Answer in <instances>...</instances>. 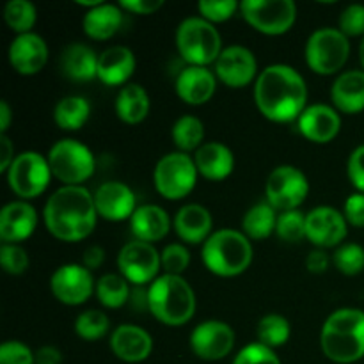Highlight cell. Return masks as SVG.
Here are the masks:
<instances>
[{"label":"cell","instance_id":"cell-1","mask_svg":"<svg viewBox=\"0 0 364 364\" xmlns=\"http://www.w3.org/2000/svg\"><path fill=\"white\" fill-rule=\"evenodd\" d=\"M308 87L297 70L287 64L267 66L256 78L255 102L274 123H290L306 110Z\"/></svg>","mask_w":364,"mask_h":364},{"label":"cell","instance_id":"cell-2","mask_svg":"<svg viewBox=\"0 0 364 364\" xmlns=\"http://www.w3.org/2000/svg\"><path fill=\"white\" fill-rule=\"evenodd\" d=\"M46 230L63 242H80L96 226L95 198L84 187H60L45 205Z\"/></svg>","mask_w":364,"mask_h":364},{"label":"cell","instance_id":"cell-3","mask_svg":"<svg viewBox=\"0 0 364 364\" xmlns=\"http://www.w3.org/2000/svg\"><path fill=\"white\" fill-rule=\"evenodd\" d=\"M320 345L327 359L350 364L364 358V311L355 308L336 309L326 320Z\"/></svg>","mask_w":364,"mask_h":364},{"label":"cell","instance_id":"cell-4","mask_svg":"<svg viewBox=\"0 0 364 364\" xmlns=\"http://www.w3.org/2000/svg\"><path fill=\"white\" fill-rule=\"evenodd\" d=\"M148 309L166 326H183L194 316V290L181 276L164 274L149 284Z\"/></svg>","mask_w":364,"mask_h":364},{"label":"cell","instance_id":"cell-5","mask_svg":"<svg viewBox=\"0 0 364 364\" xmlns=\"http://www.w3.org/2000/svg\"><path fill=\"white\" fill-rule=\"evenodd\" d=\"M201 255L210 272L220 277H235L251 265L252 245L240 231L219 230L203 244Z\"/></svg>","mask_w":364,"mask_h":364},{"label":"cell","instance_id":"cell-6","mask_svg":"<svg viewBox=\"0 0 364 364\" xmlns=\"http://www.w3.org/2000/svg\"><path fill=\"white\" fill-rule=\"evenodd\" d=\"M176 46L191 66L206 68L215 63L223 52L219 31L205 18H187L181 21L176 31Z\"/></svg>","mask_w":364,"mask_h":364},{"label":"cell","instance_id":"cell-7","mask_svg":"<svg viewBox=\"0 0 364 364\" xmlns=\"http://www.w3.org/2000/svg\"><path fill=\"white\" fill-rule=\"evenodd\" d=\"M48 164L52 174L63 183L78 187L95 173V155L91 149L75 139H63L50 148Z\"/></svg>","mask_w":364,"mask_h":364},{"label":"cell","instance_id":"cell-8","mask_svg":"<svg viewBox=\"0 0 364 364\" xmlns=\"http://www.w3.org/2000/svg\"><path fill=\"white\" fill-rule=\"evenodd\" d=\"M350 53L348 38L340 28H318L306 43V63L315 73L334 75L345 66Z\"/></svg>","mask_w":364,"mask_h":364},{"label":"cell","instance_id":"cell-9","mask_svg":"<svg viewBox=\"0 0 364 364\" xmlns=\"http://www.w3.org/2000/svg\"><path fill=\"white\" fill-rule=\"evenodd\" d=\"M198 174L194 159L187 153H169L156 162L153 183L162 198L176 201L194 191Z\"/></svg>","mask_w":364,"mask_h":364},{"label":"cell","instance_id":"cell-10","mask_svg":"<svg viewBox=\"0 0 364 364\" xmlns=\"http://www.w3.org/2000/svg\"><path fill=\"white\" fill-rule=\"evenodd\" d=\"M52 176L48 159L36 151H23L11 164L7 183L18 198L32 199L46 191Z\"/></svg>","mask_w":364,"mask_h":364},{"label":"cell","instance_id":"cell-11","mask_svg":"<svg viewBox=\"0 0 364 364\" xmlns=\"http://www.w3.org/2000/svg\"><path fill=\"white\" fill-rule=\"evenodd\" d=\"M240 11L251 27L267 36L284 34L297 18V6L291 0H245Z\"/></svg>","mask_w":364,"mask_h":364},{"label":"cell","instance_id":"cell-12","mask_svg":"<svg viewBox=\"0 0 364 364\" xmlns=\"http://www.w3.org/2000/svg\"><path fill=\"white\" fill-rule=\"evenodd\" d=\"M309 194L308 178L294 166H279L270 173L265 185L267 203L274 210L291 212L306 201Z\"/></svg>","mask_w":364,"mask_h":364},{"label":"cell","instance_id":"cell-13","mask_svg":"<svg viewBox=\"0 0 364 364\" xmlns=\"http://www.w3.org/2000/svg\"><path fill=\"white\" fill-rule=\"evenodd\" d=\"M117 267L121 276L130 283L148 284L156 279V274L162 267V256L148 242H128L119 251Z\"/></svg>","mask_w":364,"mask_h":364},{"label":"cell","instance_id":"cell-14","mask_svg":"<svg viewBox=\"0 0 364 364\" xmlns=\"http://www.w3.org/2000/svg\"><path fill=\"white\" fill-rule=\"evenodd\" d=\"M50 288L53 297L59 302L66 306H78L91 297L96 283L91 276V270L85 269L84 265L68 263L52 274Z\"/></svg>","mask_w":364,"mask_h":364},{"label":"cell","instance_id":"cell-15","mask_svg":"<svg viewBox=\"0 0 364 364\" xmlns=\"http://www.w3.org/2000/svg\"><path fill=\"white\" fill-rule=\"evenodd\" d=\"M233 329L220 320H206L191 334L192 352L205 361H220L233 350Z\"/></svg>","mask_w":364,"mask_h":364},{"label":"cell","instance_id":"cell-16","mask_svg":"<svg viewBox=\"0 0 364 364\" xmlns=\"http://www.w3.org/2000/svg\"><path fill=\"white\" fill-rule=\"evenodd\" d=\"M347 237V219L333 206H316L306 215V238L318 249L336 247Z\"/></svg>","mask_w":364,"mask_h":364},{"label":"cell","instance_id":"cell-17","mask_svg":"<svg viewBox=\"0 0 364 364\" xmlns=\"http://www.w3.org/2000/svg\"><path fill=\"white\" fill-rule=\"evenodd\" d=\"M258 71L255 53L245 46H228L215 60V75L220 82L230 87L238 89L251 84Z\"/></svg>","mask_w":364,"mask_h":364},{"label":"cell","instance_id":"cell-18","mask_svg":"<svg viewBox=\"0 0 364 364\" xmlns=\"http://www.w3.org/2000/svg\"><path fill=\"white\" fill-rule=\"evenodd\" d=\"M95 206L100 217L107 220L132 219L135 213V194L128 185L121 181H107L95 192Z\"/></svg>","mask_w":364,"mask_h":364},{"label":"cell","instance_id":"cell-19","mask_svg":"<svg viewBox=\"0 0 364 364\" xmlns=\"http://www.w3.org/2000/svg\"><path fill=\"white\" fill-rule=\"evenodd\" d=\"M7 55L14 71L20 75H36L48 60V46L41 36L27 32L13 39Z\"/></svg>","mask_w":364,"mask_h":364},{"label":"cell","instance_id":"cell-20","mask_svg":"<svg viewBox=\"0 0 364 364\" xmlns=\"http://www.w3.org/2000/svg\"><path fill=\"white\" fill-rule=\"evenodd\" d=\"M341 128V117L336 109L323 103L306 107L304 112L299 117V132L304 135L308 141L316 144H326L331 142Z\"/></svg>","mask_w":364,"mask_h":364},{"label":"cell","instance_id":"cell-21","mask_svg":"<svg viewBox=\"0 0 364 364\" xmlns=\"http://www.w3.org/2000/svg\"><path fill=\"white\" fill-rule=\"evenodd\" d=\"M38 226V213L34 206L25 201L9 203L0 212V238L4 244L23 242L34 233Z\"/></svg>","mask_w":364,"mask_h":364},{"label":"cell","instance_id":"cell-22","mask_svg":"<svg viewBox=\"0 0 364 364\" xmlns=\"http://www.w3.org/2000/svg\"><path fill=\"white\" fill-rule=\"evenodd\" d=\"M110 348L121 361L141 363L151 354L153 340L142 327L124 323L117 327L110 336Z\"/></svg>","mask_w":364,"mask_h":364},{"label":"cell","instance_id":"cell-23","mask_svg":"<svg viewBox=\"0 0 364 364\" xmlns=\"http://www.w3.org/2000/svg\"><path fill=\"white\" fill-rule=\"evenodd\" d=\"M217 80L208 68L188 66L176 78V92L188 105H203L213 96Z\"/></svg>","mask_w":364,"mask_h":364},{"label":"cell","instance_id":"cell-24","mask_svg":"<svg viewBox=\"0 0 364 364\" xmlns=\"http://www.w3.org/2000/svg\"><path fill=\"white\" fill-rule=\"evenodd\" d=\"M194 162L201 176L206 180L220 181L233 173L235 156L228 146L220 142H206L196 151Z\"/></svg>","mask_w":364,"mask_h":364},{"label":"cell","instance_id":"cell-25","mask_svg":"<svg viewBox=\"0 0 364 364\" xmlns=\"http://www.w3.org/2000/svg\"><path fill=\"white\" fill-rule=\"evenodd\" d=\"M135 71V55L127 46H110L98 57V78L105 85H121Z\"/></svg>","mask_w":364,"mask_h":364},{"label":"cell","instance_id":"cell-26","mask_svg":"<svg viewBox=\"0 0 364 364\" xmlns=\"http://www.w3.org/2000/svg\"><path fill=\"white\" fill-rule=\"evenodd\" d=\"M174 230L187 244H205L212 235V215L201 205H185L174 217Z\"/></svg>","mask_w":364,"mask_h":364},{"label":"cell","instance_id":"cell-27","mask_svg":"<svg viewBox=\"0 0 364 364\" xmlns=\"http://www.w3.org/2000/svg\"><path fill=\"white\" fill-rule=\"evenodd\" d=\"M336 110L343 114H358L364 110V71L350 70L341 73L331 89Z\"/></svg>","mask_w":364,"mask_h":364},{"label":"cell","instance_id":"cell-28","mask_svg":"<svg viewBox=\"0 0 364 364\" xmlns=\"http://www.w3.org/2000/svg\"><path fill=\"white\" fill-rule=\"evenodd\" d=\"M60 71L75 82H87L98 77V55L95 50L82 43L66 46L60 53Z\"/></svg>","mask_w":364,"mask_h":364},{"label":"cell","instance_id":"cell-29","mask_svg":"<svg viewBox=\"0 0 364 364\" xmlns=\"http://www.w3.org/2000/svg\"><path fill=\"white\" fill-rule=\"evenodd\" d=\"M130 228L137 240L151 244V242L162 240L169 233V215L166 213V210L156 205L139 206L132 215Z\"/></svg>","mask_w":364,"mask_h":364},{"label":"cell","instance_id":"cell-30","mask_svg":"<svg viewBox=\"0 0 364 364\" xmlns=\"http://www.w3.org/2000/svg\"><path fill=\"white\" fill-rule=\"evenodd\" d=\"M121 23H123V13L114 4H102L98 7H92L85 13L84 21V32L91 39H109L119 31Z\"/></svg>","mask_w":364,"mask_h":364},{"label":"cell","instance_id":"cell-31","mask_svg":"<svg viewBox=\"0 0 364 364\" xmlns=\"http://www.w3.org/2000/svg\"><path fill=\"white\" fill-rule=\"evenodd\" d=\"M116 112L121 121L128 124H137L146 119L149 112V96L139 84L123 85L116 98Z\"/></svg>","mask_w":364,"mask_h":364},{"label":"cell","instance_id":"cell-32","mask_svg":"<svg viewBox=\"0 0 364 364\" xmlns=\"http://www.w3.org/2000/svg\"><path fill=\"white\" fill-rule=\"evenodd\" d=\"M276 210L269 203H258V205L251 206L242 219L244 235L251 240H265L276 231Z\"/></svg>","mask_w":364,"mask_h":364},{"label":"cell","instance_id":"cell-33","mask_svg":"<svg viewBox=\"0 0 364 364\" xmlns=\"http://www.w3.org/2000/svg\"><path fill=\"white\" fill-rule=\"evenodd\" d=\"M91 114V105L82 96H66L60 100L53 110V119H55L57 127L63 130L75 132L80 130L84 127L85 121L89 119Z\"/></svg>","mask_w":364,"mask_h":364},{"label":"cell","instance_id":"cell-34","mask_svg":"<svg viewBox=\"0 0 364 364\" xmlns=\"http://www.w3.org/2000/svg\"><path fill=\"white\" fill-rule=\"evenodd\" d=\"M95 294L105 308L117 309L127 304L128 297H130L128 281L119 274H105L96 281Z\"/></svg>","mask_w":364,"mask_h":364},{"label":"cell","instance_id":"cell-35","mask_svg":"<svg viewBox=\"0 0 364 364\" xmlns=\"http://www.w3.org/2000/svg\"><path fill=\"white\" fill-rule=\"evenodd\" d=\"M173 141L181 153H187L201 148V142L205 139V127L203 121L196 116H181L173 127Z\"/></svg>","mask_w":364,"mask_h":364},{"label":"cell","instance_id":"cell-36","mask_svg":"<svg viewBox=\"0 0 364 364\" xmlns=\"http://www.w3.org/2000/svg\"><path fill=\"white\" fill-rule=\"evenodd\" d=\"M256 336L259 340L258 343L265 345V347L274 350L276 347H281V345H284L290 340V322L284 316L270 313V315H265L258 322Z\"/></svg>","mask_w":364,"mask_h":364},{"label":"cell","instance_id":"cell-37","mask_svg":"<svg viewBox=\"0 0 364 364\" xmlns=\"http://www.w3.org/2000/svg\"><path fill=\"white\" fill-rule=\"evenodd\" d=\"M4 20L11 31L27 34L36 23V7L28 0H9L4 7Z\"/></svg>","mask_w":364,"mask_h":364},{"label":"cell","instance_id":"cell-38","mask_svg":"<svg viewBox=\"0 0 364 364\" xmlns=\"http://www.w3.org/2000/svg\"><path fill=\"white\" fill-rule=\"evenodd\" d=\"M109 327V316L105 313L98 311V309H89V311L80 313L77 322H75V331L85 341H96L103 338Z\"/></svg>","mask_w":364,"mask_h":364},{"label":"cell","instance_id":"cell-39","mask_svg":"<svg viewBox=\"0 0 364 364\" xmlns=\"http://www.w3.org/2000/svg\"><path fill=\"white\" fill-rule=\"evenodd\" d=\"M276 233L284 242H291V244L301 242L302 238H306V215L299 210L279 213Z\"/></svg>","mask_w":364,"mask_h":364},{"label":"cell","instance_id":"cell-40","mask_svg":"<svg viewBox=\"0 0 364 364\" xmlns=\"http://www.w3.org/2000/svg\"><path fill=\"white\" fill-rule=\"evenodd\" d=\"M334 265L345 276H358L364 270V249L359 244H343L334 252Z\"/></svg>","mask_w":364,"mask_h":364},{"label":"cell","instance_id":"cell-41","mask_svg":"<svg viewBox=\"0 0 364 364\" xmlns=\"http://www.w3.org/2000/svg\"><path fill=\"white\" fill-rule=\"evenodd\" d=\"M198 9L210 23H220V21L230 20L237 13V9H240V4L235 0H201L198 4Z\"/></svg>","mask_w":364,"mask_h":364},{"label":"cell","instance_id":"cell-42","mask_svg":"<svg viewBox=\"0 0 364 364\" xmlns=\"http://www.w3.org/2000/svg\"><path fill=\"white\" fill-rule=\"evenodd\" d=\"M160 256H162V269L171 276H181L191 263V255L181 244L166 245Z\"/></svg>","mask_w":364,"mask_h":364},{"label":"cell","instance_id":"cell-43","mask_svg":"<svg viewBox=\"0 0 364 364\" xmlns=\"http://www.w3.org/2000/svg\"><path fill=\"white\" fill-rule=\"evenodd\" d=\"M0 263L2 269L11 276H20L27 270L28 256L23 247L16 244H2L0 247Z\"/></svg>","mask_w":364,"mask_h":364},{"label":"cell","instance_id":"cell-44","mask_svg":"<svg viewBox=\"0 0 364 364\" xmlns=\"http://www.w3.org/2000/svg\"><path fill=\"white\" fill-rule=\"evenodd\" d=\"M233 364H281L272 348L262 343H251L242 348Z\"/></svg>","mask_w":364,"mask_h":364},{"label":"cell","instance_id":"cell-45","mask_svg":"<svg viewBox=\"0 0 364 364\" xmlns=\"http://www.w3.org/2000/svg\"><path fill=\"white\" fill-rule=\"evenodd\" d=\"M340 31L345 36H363L364 38V6L363 4H352L345 7L340 14Z\"/></svg>","mask_w":364,"mask_h":364},{"label":"cell","instance_id":"cell-46","mask_svg":"<svg viewBox=\"0 0 364 364\" xmlns=\"http://www.w3.org/2000/svg\"><path fill=\"white\" fill-rule=\"evenodd\" d=\"M0 364H36L34 352L21 341H6L0 347Z\"/></svg>","mask_w":364,"mask_h":364},{"label":"cell","instance_id":"cell-47","mask_svg":"<svg viewBox=\"0 0 364 364\" xmlns=\"http://www.w3.org/2000/svg\"><path fill=\"white\" fill-rule=\"evenodd\" d=\"M347 173L352 185H354L361 194H364V144L352 151L350 159H348Z\"/></svg>","mask_w":364,"mask_h":364},{"label":"cell","instance_id":"cell-48","mask_svg":"<svg viewBox=\"0 0 364 364\" xmlns=\"http://www.w3.org/2000/svg\"><path fill=\"white\" fill-rule=\"evenodd\" d=\"M343 215L352 226L364 228V194L355 192V194L348 196V199L345 201Z\"/></svg>","mask_w":364,"mask_h":364},{"label":"cell","instance_id":"cell-49","mask_svg":"<svg viewBox=\"0 0 364 364\" xmlns=\"http://www.w3.org/2000/svg\"><path fill=\"white\" fill-rule=\"evenodd\" d=\"M119 6L135 14H151L164 6V0H121Z\"/></svg>","mask_w":364,"mask_h":364},{"label":"cell","instance_id":"cell-50","mask_svg":"<svg viewBox=\"0 0 364 364\" xmlns=\"http://www.w3.org/2000/svg\"><path fill=\"white\" fill-rule=\"evenodd\" d=\"M306 267L311 274H323L329 267V258L323 252V249H316V251H311L306 258Z\"/></svg>","mask_w":364,"mask_h":364},{"label":"cell","instance_id":"cell-51","mask_svg":"<svg viewBox=\"0 0 364 364\" xmlns=\"http://www.w3.org/2000/svg\"><path fill=\"white\" fill-rule=\"evenodd\" d=\"M103 262H105V251L100 245H91V247L85 249L84 256H82V263L89 270L98 269Z\"/></svg>","mask_w":364,"mask_h":364},{"label":"cell","instance_id":"cell-52","mask_svg":"<svg viewBox=\"0 0 364 364\" xmlns=\"http://www.w3.org/2000/svg\"><path fill=\"white\" fill-rule=\"evenodd\" d=\"M36 364H60L63 354L55 347H41L34 352Z\"/></svg>","mask_w":364,"mask_h":364},{"label":"cell","instance_id":"cell-53","mask_svg":"<svg viewBox=\"0 0 364 364\" xmlns=\"http://www.w3.org/2000/svg\"><path fill=\"white\" fill-rule=\"evenodd\" d=\"M0 149H2V155H0V171H2V173H7L11 164L16 159V156H14L13 142L9 141L7 135H0Z\"/></svg>","mask_w":364,"mask_h":364},{"label":"cell","instance_id":"cell-54","mask_svg":"<svg viewBox=\"0 0 364 364\" xmlns=\"http://www.w3.org/2000/svg\"><path fill=\"white\" fill-rule=\"evenodd\" d=\"M9 124H11V109L9 105H7L6 100H2V102H0V132H2V135H6Z\"/></svg>","mask_w":364,"mask_h":364},{"label":"cell","instance_id":"cell-55","mask_svg":"<svg viewBox=\"0 0 364 364\" xmlns=\"http://www.w3.org/2000/svg\"><path fill=\"white\" fill-rule=\"evenodd\" d=\"M359 59H361L363 70H364V38H363V41H361V46H359Z\"/></svg>","mask_w":364,"mask_h":364}]
</instances>
